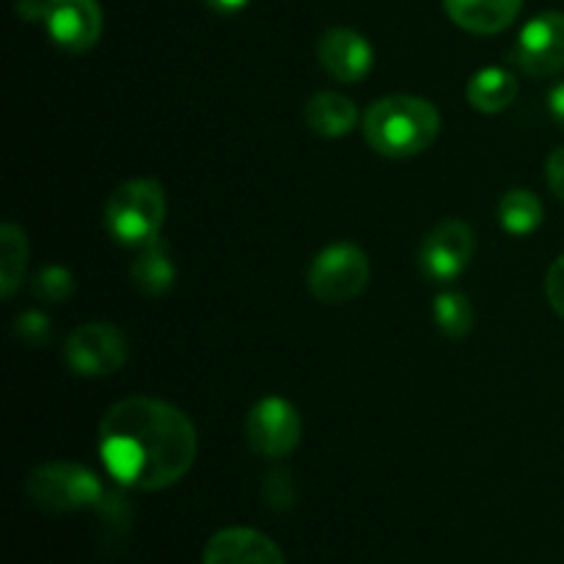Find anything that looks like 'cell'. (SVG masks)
Instances as JSON below:
<instances>
[{"instance_id":"obj_1","label":"cell","mask_w":564,"mask_h":564,"mask_svg":"<svg viewBox=\"0 0 564 564\" xmlns=\"http://www.w3.org/2000/svg\"><path fill=\"white\" fill-rule=\"evenodd\" d=\"M99 455L124 488L165 490L193 468L198 435L180 408L154 397H127L99 424Z\"/></svg>"},{"instance_id":"obj_2","label":"cell","mask_w":564,"mask_h":564,"mask_svg":"<svg viewBox=\"0 0 564 564\" xmlns=\"http://www.w3.org/2000/svg\"><path fill=\"white\" fill-rule=\"evenodd\" d=\"M441 132V113L433 102L411 94H394L372 102L364 113L367 143L383 158L405 160L427 152Z\"/></svg>"},{"instance_id":"obj_3","label":"cell","mask_w":564,"mask_h":564,"mask_svg":"<svg viewBox=\"0 0 564 564\" xmlns=\"http://www.w3.org/2000/svg\"><path fill=\"white\" fill-rule=\"evenodd\" d=\"M165 220V193L154 180H130L110 193L105 204V229L121 246H147Z\"/></svg>"},{"instance_id":"obj_4","label":"cell","mask_w":564,"mask_h":564,"mask_svg":"<svg viewBox=\"0 0 564 564\" xmlns=\"http://www.w3.org/2000/svg\"><path fill=\"white\" fill-rule=\"evenodd\" d=\"M25 494L39 510L47 512H75L102 505L105 499L97 474L83 468L80 463L64 460H50L33 468L25 479Z\"/></svg>"},{"instance_id":"obj_5","label":"cell","mask_w":564,"mask_h":564,"mask_svg":"<svg viewBox=\"0 0 564 564\" xmlns=\"http://www.w3.org/2000/svg\"><path fill=\"white\" fill-rule=\"evenodd\" d=\"M369 275H372V264L367 253L352 242H336L314 257L306 284L319 303L341 306L367 290Z\"/></svg>"},{"instance_id":"obj_6","label":"cell","mask_w":564,"mask_h":564,"mask_svg":"<svg viewBox=\"0 0 564 564\" xmlns=\"http://www.w3.org/2000/svg\"><path fill=\"white\" fill-rule=\"evenodd\" d=\"M303 422L297 408L284 397H264L248 411L246 441L257 455L279 460L301 444Z\"/></svg>"},{"instance_id":"obj_7","label":"cell","mask_w":564,"mask_h":564,"mask_svg":"<svg viewBox=\"0 0 564 564\" xmlns=\"http://www.w3.org/2000/svg\"><path fill=\"white\" fill-rule=\"evenodd\" d=\"M130 347H127L124 334L116 325L108 323H86L77 325L66 339L64 358L72 372L86 375V378H99L124 367Z\"/></svg>"},{"instance_id":"obj_8","label":"cell","mask_w":564,"mask_h":564,"mask_svg":"<svg viewBox=\"0 0 564 564\" xmlns=\"http://www.w3.org/2000/svg\"><path fill=\"white\" fill-rule=\"evenodd\" d=\"M477 251L474 229L463 220H444L424 237L419 248V270L435 284H449L471 264Z\"/></svg>"},{"instance_id":"obj_9","label":"cell","mask_w":564,"mask_h":564,"mask_svg":"<svg viewBox=\"0 0 564 564\" xmlns=\"http://www.w3.org/2000/svg\"><path fill=\"white\" fill-rule=\"evenodd\" d=\"M516 64L532 77H554L564 69V14L543 11L523 25L518 36Z\"/></svg>"},{"instance_id":"obj_10","label":"cell","mask_w":564,"mask_h":564,"mask_svg":"<svg viewBox=\"0 0 564 564\" xmlns=\"http://www.w3.org/2000/svg\"><path fill=\"white\" fill-rule=\"evenodd\" d=\"M44 28L66 53H86L102 36V9L97 0H47Z\"/></svg>"},{"instance_id":"obj_11","label":"cell","mask_w":564,"mask_h":564,"mask_svg":"<svg viewBox=\"0 0 564 564\" xmlns=\"http://www.w3.org/2000/svg\"><path fill=\"white\" fill-rule=\"evenodd\" d=\"M317 58L323 69L339 83H358L372 72L375 50L352 28H330L319 36Z\"/></svg>"},{"instance_id":"obj_12","label":"cell","mask_w":564,"mask_h":564,"mask_svg":"<svg viewBox=\"0 0 564 564\" xmlns=\"http://www.w3.org/2000/svg\"><path fill=\"white\" fill-rule=\"evenodd\" d=\"M202 564H286L279 545L268 534L248 527L220 529L204 549Z\"/></svg>"},{"instance_id":"obj_13","label":"cell","mask_w":564,"mask_h":564,"mask_svg":"<svg viewBox=\"0 0 564 564\" xmlns=\"http://www.w3.org/2000/svg\"><path fill=\"white\" fill-rule=\"evenodd\" d=\"M444 9L457 28L477 36L507 31L521 14L523 0H444Z\"/></svg>"},{"instance_id":"obj_14","label":"cell","mask_w":564,"mask_h":564,"mask_svg":"<svg viewBox=\"0 0 564 564\" xmlns=\"http://www.w3.org/2000/svg\"><path fill=\"white\" fill-rule=\"evenodd\" d=\"M130 279L143 295H163L174 286L176 281V264L171 257L169 242L154 237L147 246H141V253L132 259Z\"/></svg>"},{"instance_id":"obj_15","label":"cell","mask_w":564,"mask_h":564,"mask_svg":"<svg viewBox=\"0 0 564 564\" xmlns=\"http://www.w3.org/2000/svg\"><path fill=\"white\" fill-rule=\"evenodd\" d=\"M306 124L308 130L317 132L323 138H341L356 127L358 110L352 105V99H347L345 94L336 91H323L314 94L306 102Z\"/></svg>"},{"instance_id":"obj_16","label":"cell","mask_w":564,"mask_h":564,"mask_svg":"<svg viewBox=\"0 0 564 564\" xmlns=\"http://www.w3.org/2000/svg\"><path fill=\"white\" fill-rule=\"evenodd\" d=\"M466 97L474 110L479 113H501L510 108L518 97V77L512 72L490 66V69H479L477 75L468 80Z\"/></svg>"},{"instance_id":"obj_17","label":"cell","mask_w":564,"mask_h":564,"mask_svg":"<svg viewBox=\"0 0 564 564\" xmlns=\"http://www.w3.org/2000/svg\"><path fill=\"white\" fill-rule=\"evenodd\" d=\"M543 202L532 191H523V187L505 193L499 202L501 229L516 237H527L532 231H538V226L543 224Z\"/></svg>"},{"instance_id":"obj_18","label":"cell","mask_w":564,"mask_h":564,"mask_svg":"<svg viewBox=\"0 0 564 564\" xmlns=\"http://www.w3.org/2000/svg\"><path fill=\"white\" fill-rule=\"evenodd\" d=\"M28 264L25 231L14 224L0 226V295L9 301L22 284Z\"/></svg>"},{"instance_id":"obj_19","label":"cell","mask_w":564,"mask_h":564,"mask_svg":"<svg viewBox=\"0 0 564 564\" xmlns=\"http://www.w3.org/2000/svg\"><path fill=\"white\" fill-rule=\"evenodd\" d=\"M433 319L441 334L449 339H463L474 328V308L463 292H441L433 301Z\"/></svg>"},{"instance_id":"obj_20","label":"cell","mask_w":564,"mask_h":564,"mask_svg":"<svg viewBox=\"0 0 564 564\" xmlns=\"http://www.w3.org/2000/svg\"><path fill=\"white\" fill-rule=\"evenodd\" d=\"M33 295L44 303H61L69 301L75 295V281H72L69 270L58 268V264H50L33 281Z\"/></svg>"},{"instance_id":"obj_21","label":"cell","mask_w":564,"mask_h":564,"mask_svg":"<svg viewBox=\"0 0 564 564\" xmlns=\"http://www.w3.org/2000/svg\"><path fill=\"white\" fill-rule=\"evenodd\" d=\"M14 336L28 345H42L50 339V319L39 312H25L22 317H17Z\"/></svg>"},{"instance_id":"obj_22","label":"cell","mask_w":564,"mask_h":564,"mask_svg":"<svg viewBox=\"0 0 564 564\" xmlns=\"http://www.w3.org/2000/svg\"><path fill=\"white\" fill-rule=\"evenodd\" d=\"M545 297H549L551 308L564 319V253L551 264L549 275H545Z\"/></svg>"},{"instance_id":"obj_23","label":"cell","mask_w":564,"mask_h":564,"mask_svg":"<svg viewBox=\"0 0 564 564\" xmlns=\"http://www.w3.org/2000/svg\"><path fill=\"white\" fill-rule=\"evenodd\" d=\"M545 174H549L551 191L564 202V147L551 154L549 163H545Z\"/></svg>"},{"instance_id":"obj_24","label":"cell","mask_w":564,"mask_h":564,"mask_svg":"<svg viewBox=\"0 0 564 564\" xmlns=\"http://www.w3.org/2000/svg\"><path fill=\"white\" fill-rule=\"evenodd\" d=\"M14 9L22 20L36 22L44 20V14H47V0H14Z\"/></svg>"},{"instance_id":"obj_25","label":"cell","mask_w":564,"mask_h":564,"mask_svg":"<svg viewBox=\"0 0 564 564\" xmlns=\"http://www.w3.org/2000/svg\"><path fill=\"white\" fill-rule=\"evenodd\" d=\"M549 110H551V116H554V119H556V124L564 127V83H560V86L551 88Z\"/></svg>"},{"instance_id":"obj_26","label":"cell","mask_w":564,"mask_h":564,"mask_svg":"<svg viewBox=\"0 0 564 564\" xmlns=\"http://www.w3.org/2000/svg\"><path fill=\"white\" fill-rule=\"evenodd\" d=\"M204 3L218 11V14H237V11L246 9L248 0H204Z\"/></svg>"}]
</instances>
